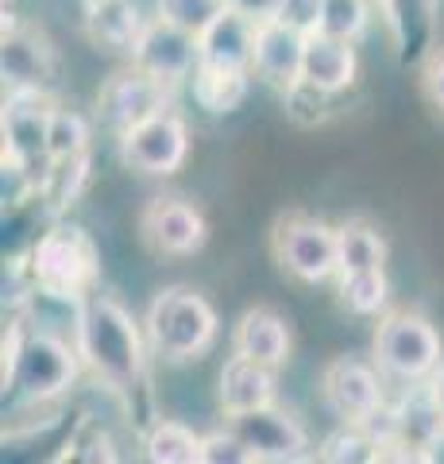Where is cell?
<instances>
[{"instance_id":"37","label":"cell","mask_w":444,"mask_h":464,"mask_svg":"<svg viewBox=\"0 0 444 464\" xmlns=\"http://www.w3.org/2000/svg\"><path fill=\"white\" fill-rule=\"evenodd\" d=\"M309 464H317V460H309Z\"/></svg>"},{"instance_id":"15","label":"cell","mask_w":444,"mask_h":464,"mask_svg":"<svg viewBox=\"0 0 444 464\" xmlns=\"http://www.w3.org/2000/svg\"><path fill=\"white\" fill-rule=\"evenodd\" d=\"M306 32H298L286 20H263L255 32V63L251 74L263 78L267 85H275L279 93H286L294 82H302L306 66Z\"/></svg>"},{"instance_id":"5","label":"cell","mask_w":444,"mask_h":464,"mask_svg":"<svg viewBox=\"0 0 444 464\" xmlns=\"http://www.w3.org/2000/svg\"><path fill=\"white\" fill-rule=\"evenodd\" d=\"M375 364L386 380L394 383H429L444 364V348H440V333L429 322L425 314L413 310H391L379 317L375 325V341H371Z\"/></svg>"},{"instance_id":"20","label":"cell","mask_w":444,"mask_h":464,"mask_svg":"<svg viewBox=\"0 0 444 464\" xmlns=\"http://www.w3.org/2000/svg\"><path fill=\"white\" fill-rule=\"evenodd\" d=\"M255 32L260 24H251L240 12H221L197 43H202V63L205 66H224V70H251L255 63Z\"/></svg>"},{"instance_id":"26","label":"cell","mask_w":444,"mask_h":464,"mask_svg":"<svg viewBox=\"0 0 444 464\" xmlns=\"http://www.w3.org/2000/svg\"><path fill=\"white\" fill-rule=\"evenodd\" d=\"M340 286V306L355 314V317H375L379 310H386L391 302V283H386V267L379 271H348V275H336Z\"/></svg>"},{"instance_id":"1","label":"cell","mask_w":444,"mask_h":464,"mask_svg":"<svg viewBox=\"0 0 444 464\" xmlns=\"http://www.w3.org/2000/svg\"><path fill=\"white\" fill-rule=\"evenodd\" d=\"M74 325L78 356L93 380H101L109 391H136L147 380V329L117 295L93 290L81 302Z\"/></svg>"},{"instance_id":"22","label":"cell","mask_w":444,"mask_h":464,"mask_svg":"<svg viewBox=\"0 0 444 464\" xmlns=\"http://www.w3.org/2000/svg\"><path fill=\"white\" fill-rule=\"evenodd\" d=\"M386 27H391L394 51L402 63H418L429 51V35H433V12L437 0H379Z\"/></svg>"},{"instance_id":"14","label":"cell","mask_w":444,"mask_h":464,"mask_svg":"<svg viewBox=\"0 0 444 464\" xmlns=\"http://www.w3.org/2000/svg\"><path fill=\"white\" fill-rule=\"evenodd\" d=\"M0 70H5L8 93H47L59 58L47 35L35 32L32 24H8L5 20V43H0Z\"/></svg>"},{"instance_id":"34","label":"cell","mask_w":444,"mask_h":464,"mask_svg":"<svg viewBox=\"0 0 444 464\" xmlns=\"http://www.w3.org/2000/svg\"><path fill=\"white\" fill-rule=\"evenodd\" d=\"M421 85H425V97L440 116H444V54H433L425 63V74H421Z\"/></svg>"},{"instance_id":"18","label":"cell","mask_w":444,"mask_h":464,"mask_svg":"<svg viewBox=\"0 0 444 464\" xmlns=\"http://www.w3.org/2000/svg\"><path fill=\"white\" fill-rule=\"evenodd\" d=\"M275 372L255 364L248 356H228L224 368L217 375V406L224 418H240L251 411H263V406H275Z\"/></svg>"},{"instance_id":"4","label":"cell","mask_w":444,"mask_h":464,"mask_svg":"<svg viewBox=\"0 0 444 464\" xmlns=\"http://www.w3.org/2000/svg\"><path fill=\"white\" fill-rule=\"evenodd\" d=\"M81 368L85 364L78 356V344L66 333L27 325L20 353L12 360V368L5 372V391H12L27 406H51L62 395H70Z\"/></svg>"},{"instance_id":"30","label":"cell","mask_w":444,"mask_h":464,"mask_svg":"<svg viewBox=\"0 0 444 464\" xmlns=\"http://www.w3.org/2000/svg\"><path fill=\"white\" fill-rule=\"evenodd\" d=\"M282 105H286V116H290L294 124L317 128V124H325L328 116H333V93H325L313 82L302 78V82H294L290 90L282 93Z\"/></svg>"},{"instance_id":"36","label":"cell","mask_w":444,"mask_h":464,"mask_svg":"<svg viewBox=\"0 0 444 464\" xmlns=\"http://www.w3.org/2000/svg\"><path fill=\"white\" fill-rule=\"evenodd\" d=\"M429 391H433V399H437V411H440V418H444V364L437 368V375L429 380Z\"/></svg>"},{"instance_id":"7","label":"cell","mask_w":444,"mask_h":464,"mask_svg":"<svg viewBox=\"0 0 444 464\" xmlns=\"http://www.w3.org/2000/svg\"><path fill=\"white\" fill-rule=\"evenodd\" d=\"M321 395L325 406L348 426H371L375 414L386 406V375L375 360L336 356L321 372Z\"/></svg>"},{"instance_id":"39","label":"cell","mask_w":444,"mask_h":464,"mask_svg":"<svg viewBox=\"0 0 444 464\" xmlns=\"http://www.w3.org/2000/svg\"><path fill=\"white\" fill-rule=\"evenodd\" d=\"M375 5H379V0H375Z\"/></svg>"},{"instance_id":"8","label":"cell","mask_w":444,"mask_h":464,"mask_svg":"<svg viewBox=\"0 0 444 464\" xmlns=\"http://www.w3.org/2000/svg\"><path fill=\"white\" fill-rule=\"evenodd\" d=\"M117 140H120L124 167H132L139 174H155V179L182 170L185 155H190V128H185V121L175 109L147 116L143 124L128 128Z\"/></svg>"},{"instance_id":"24","label":"cell","mask_w":444,"mask_h":464,"mask_svg":"<svg viewBox=\"0 0 444 464\" xmlns=\"http://www.w3.org/2000/svg\"><path fill=\"white\" fill-rule=\"evenodd\" d=\"M336 252H340V275L386 267V240H383V232L371 221H364V217H352V221L336 225Z\"/></svg>"},{"instance_id":"29","label":"cell","mask_w":444,"mask_h":464,"mask_svg":"<svg viewBox=\"0 0 444 464\" xmlns=\"http://www.w3.org/2000/svg\"><path fill=\"white\" fill-rule=\"evenodd\" d=\"M51 159H78L90 155V121L74 109H54L51 116V140H47Z\"/></svg>"},{"instance_id":"9","label":"cell","mask_w":444,"mask_h":464,"mask_svg":"<svg viewBox=\"0 0 444 464\" xmlns=\"http://www.w3.org/2000/svg\"><path fill=\"white\" fill-rule=\"evenodd\" d=\"M170 93H175V90H170V85H163L159 78L143 74L139 66H128V70L112 74V78L101 85L93 116H97V124H101V128L124 136L128 128L143 124L147 116L170 109Z\"/></svg>"},{"instance_id":"6","label":"cell","mask_w":444,"mask_h":464,"mask_svg":"<svg viewBox=\"0 0 444 464\" xmlns=\"http://www.w3.org/2000/svg\"><path fill=\"white\" fill-rule=\"evenodd\" d=\"M279 267L298 283H328L340 275V252H336V228L309 213H286L270 232Z\"/></svg>"},{"instance_id":"11","label":"cell","mask_w":444,"mask_h":464,"mask_svg":"<svg viewBox=\"0 0 444 464\" xmlns=\"http://www.w3.org/2000/svg\"><path fill=\"white\" fill-rule=\"evenodd\" d=\"M228 426L260 457V464H309L313 460L309 430L290 411H282L279 402L263 406V411H251V414H240V418H228Z\"/></svg>"},{"instance_id":"2","label":"cell","mask_w":444,"mask_h":464,"mask_svg":"<svg viewBox=\"0 0 444 464\" xmlns=\"http://www.w3.org/2000/svg\"><path fill=\"white\" fill-rule=\"evenodd\" d=\"M16 271L39 295L85 302L97 290V279H101V256H97V244L81 225L54 221L43 228L32 252L16 259Z\"/></svg>"},{"instance_id":"31","label":"cell","mask_w":444,"mask_h":464,"mask_svg":"<svg viewBox=\"0 0 444 464\" xmlns=\"http://www.w3.org/2000/svg\"><path fill=\"white\" fill-rule=\"evenodd\" d=\"M221 12H224V0H155V16L194 35H202Z\"/></svg>"},{"instance_id":"12","label":"cell","mask_w":444,"mask_h":464,"mask_svg":"<svg viewBox=\"0 0 444 464\" xmlns=\"http://www.w3.org/2000/svg\"><path fill=\"white\" fill-rule=\"evenodd\" d=\"M132 66L175 90V85L190 82L194 70L202 66V43H197L194 32H182V27L151 16L132 47Z\"/></svg>"},{"instance_id":"25","label":"cell","mask_w":444,"mask_h":464,"mask_svg":"<svg viewBox=\"0 0 444 464\" xmlns=\"http://www.w3.org/2000/svg\"><path fill=\"white\" fill-rule=\"evenodd\" d=\"M143 457L147 464H202V433L159 418L143 433Z\"/></svg>"},{"instance_id":"38","label":"cell","mask_w":444,"mask_h":464,"mask_svg":"<svg viewBox=\"0 0 444 464\" xmlns=\"http://www.w3.org/2000/svg\"><path fill=\"white\" fill-rule=\"evenodd\" d=\"M85 5H90V0H85Z\"/></svg>"},{"instance_id":"23","label":"cell","mask_w":444,"mask_h":464,"mask_svg":"<svg viewBox=\"0 0 444 464\" xmlns=\"http://www.w3.org/2000/svg\"><path fill=\"white\" fill-rule=\"evenodd\" d=\"M190 85V97L213 116L236 112L243 101H248L251 90V70H224V66H197L194 78L185 82Z\"/></svg>"},{"instance_id":"28","label":"cell","mask_w":444,"mask_h":464,"mask_svg":"<svg viewBox=\"0 0 444 464\" xmlns=\"http://www.w3.org/2000/svg\"><path fill=\"white\" fill-rule=\"evenodd\" d=\"M371 8H375V0H321L317 32L355 43L371 27Z\"/></svg>"},{"instance_id":"33","label":"cell","mask_w":444,"mask_h":464,"mask_svg":"<svg viewBox=\"0 0 444 464\" xmlns=\"http://www.w3.org/2000/svg\"><path fill=\"white\" fill-rule=\"evenodd\" d=\"M202 464H260V457L243 445L232 426H224L202 433Z\"/></svg>"},{"instance_id":"27","label":"cell","mask_w":444,"mask_h":464,"mask_svg":"<svg viewBox=\"0 0 444 464\" xmlns=\"http://www.w3.org/2000/svg\"><path fill=\"white\" fill-rule=\"evenodd\" d=\"M383 453V441L367 426H348L344 422L336 433H328L321 449L313 453L317 464H375Z\"/></svg>"},{"instance_id":"16","label":"cell","mask_w":444,"mask_h":464,"mask_svg":"<svg viewBox=\"0 0 444 464\" xmlns=\"http://www.w3.org/2000/svg\"><path fill=\"white\" fill-rule=\"evenodd\" d=\"M232 353L248 356V360H255V364H263L270 372L286 368L290 364V353H294L290 322L270 306H255L248 314H240V322L232 329Z\"/></svg>"},{"instance_id":"19","label":"cell","mask_w":444,"mask_h":464,"mask_svg":"<svg viewBox=\"0 0 444 464\" xmlns=\"http://www.w3.org/2000/svg\"><path fill=\"white\" fill-rule=\"evenodd\" d=\"M302 78L313 82L317 90L333 93V97H340L344 90H352L355 78H360V54H355V43L325 35V32H309Z\"/></svg>"},{"instance_id":"13","label":"cell","mask_w":444,"mask_h":464,"mask_svg":"<svg viewBox=\"0 0 444 464\" xmlns=\"http://www.w3.org/2000/svg\"><path fill=\"white\" fill-rule=\"evenodd\" d=\"M139 232L151 244V252L170 259H185L202 252L209 240L205 213L185 198H151L139 213Z\"/></svg>"},{"instance_id":"17","label":"cell","mask_w":444,"mask_h":464,"mask_svg":"<svg viewBox=\"0 0 444 464\" xmlns=\"http://www.w3.org/2000/svg\"><path fill=\"white\" fill-rule=\"evenodd\" d=\"M391 441L418 449V453H437L444 441V418L429 383H410L402 399L391 402ZM386 441V445H391Z\"/></svg>"},{"instance_id":"21","label":"cell","mask_w":444,"mask_h":464,"mask_svg":"<svg viewBox=\"0 0 444 464\" xmlns=\"http://www.w3.org/2000/svg\"><path fill=\"white\" fill-rule=\"evenodd\" d=\"M143 27H147V20L139 16L136 0H90L85 5V32H90L97 47L132 54Z\"/></svg>"},{"instance_id":"10","label":"cell","mask_w":444,"mask_h":464,"mask_svg":"<svg viewBox=\"0 0 444 464\" xmlns=\"http://www.w3.org/2000/svg\"><path fill=\"white\" fill-rule=\"evenodd\" d=\"M51 93H8L5 101V155L24 163L43 186L51 167L47 140H51V116H54Z\"/></svg>"},{"instance_id":"35","label":"cell","mask_w":444,"mask_h":464,"mask_svg":"<svg viewBox=\"0 0 444 464\" xmlns=\"http://www.w3.org/2000/svg\"><path fill=\"white\" fill-rule=\"evenodd\" d=\"M228 12H240V16H248L251 24H263V20H279V8L282 0H224Z\"/></svg>"},{"instance_id":"3","label":"cell","mask_w":444,"mask_h":464,"mask_svg":"<svg viewBox=\"0 0 444 464\" xmlns=\"http://www.w3.org/2000/svg\"><path fill=\"white\" fill-rule=\"evenodd\" d=\"M143 329H147L151 356L166 360V364H190L213 348L221 322L202 290L163 286L143 314Z\"/></svg>"},{"instance_id":"32","label":"cell","mask_w":444,"mask_h":464,"mask_svg":"<svg viewBox=\"0 0 444 464\" xmlns=\"http://www.w3.org/2000/svg\"><path fill=\"white\" fill-rule=\"evenodd\" d=\"M51 464H120V453H117V445H112V438L105 430L85 426Z\"/></svg>"}]
</instances>
